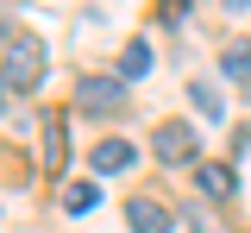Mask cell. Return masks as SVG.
<instances>
[{
	"instance_id": "6da1fadb",
	"label": "cell",
	"mask_w": 251,
	"mask_h": 233,
	"mask_svg": "<svg viewBox=\"0 0 251 233\" xmlns=\"http://www.w3.org/2000/svg\"><path fill=\"white\" fill-rule=\"evenodd\" d=\"M38 76H44V38L19 32L6 44V57H0V82L6 88H38Z\"/></svg>"
},
{
	"instance_id": "7a4b0ae2",
	"label": "cell",
	"mask_w": 251,
	"mask_h": 233,
	"mask_svg": "<svg viewBox=\"0 0 251 233\" xmlns=\"http://www.w3.org/2000/svg\"><path fill=\"white\" fill-rule=\"evenodd\" d=\"M75 107L94 114V120H113L126 107V82H113V76H82L75 82Z\"/></svg>"
},
{
	"instance_id": "3957f363",
	"label": "cell",
	"mask_w": 251,
	"mask_h": 233,
	"mask_svg": "<svg viewBox=\"0 0 251 233\" xmlns=\"http://www.w3.org/2000/svg\"><path fill=\"white\" fill-rule=\"evenodd\" d=\"M195 151H201V139H195L188 120H163L157 126V158L163 164H195Z\"/></svg>"
},
{
	"instance_id": "277c9868",
	"label": "cell",
	"mask_w": 251,
	"mask_h": 233,
	"mask_svg": "<svg viewBox=\"0 0 251 233\" xmlns=\"http://www.w3.org/2000/svg\"><path fill=\"white\" fill-rule=\"evenodd\" d=\"M126 227H132V233H170L176 221H170L151 196H132V202H126Z\"/></svg>"
},
{
	"instance_id": "5b68a950",
	"label": "cell",
	"mask_w": 251,
	"mask_h": 233,
	"mask_svg": "<svg viewBox=\"0 0 251 233\" xmlns=\"http://www.w3.org/2000/svg\"><path fill=\"white\" fill-rule=\"evenodd\" d=\"M195 176H201V196H207V202H232V196H239V170H232V164H201Z\"/></svg>"
},
{
	"instance_id": "8992f818",
	"label": "cell",
	"mask_w": 251,
	"mask_h": 233,
	"mask_svg": "<svg viewBox=\"0 0 251 233\" xmlns=\"http://www.w3.org/2000/svg\"><path fill=\"white\" fill-rule=\"evenodd\" d=\"M220 76H226V82H245V88H251V38H232V44L220 51Z\"/></svg>"
},
{
	"instance_id": "52a82bcc",
	"label": "cell",
	"mask_w": 251,
	"mask_h": 233,
	"mask_svg": "<svg viewBox=\"0 0 251 233\" xmlns=\"http://www.w3.org/2000/svg\"><path fill=\"white\" fill-rule=\"evenodd\" d=\"M151 69V44L145 38H126V51H120V82H138Z\"/></svg>"
},
{
	"instance_id": "ba28073f",
	"label": "cell",
	"mask_w": 251,
	"mask_h": 233,
	"mask_svg": "<svg viewBox=\"0 0 251 233\" xmlns=\"http://www.w3.org/2000/svg\"><path fill=\"white\" fill-rule=\"evenodd\" d=\"M88 164L94 170H126L132 164V145H126V139H100V145L88 151Z\"/></svg>"
},
{
	"instance_id": "9c48e42d",
	"label": "cell",
	"mask_w": 251,
	"mask_h": 233,
	"mask_svg": "<svg viewBox=\"0 0 251 233\" xmlns=\"http://www.w3.org/2000/svg\"><path fill=\"white\" fill-rule=\"evenodd\" d=\"M188 101H195L207 120H226V101H220V88H214V82H188Z\"/></svg>"
},
{
	"instance_id": "30bf717a",
	"label": "cell",
	"mask_w": 251,
	"mask_h": 233,
	"mask_svg": "<svg viewBox=\"0 0 251 233\" xmlns=\"http://www.w3.org/2000/svg\"><path fill=\"white\" fill-rule=\"evenodd\" d=\"M94 202H100V189H94V183H69V189H63V208H69V214H88Z\"/></svg>"
},
{
	"instance_id": "8fae6325",
	"label": "cell",
	"mask_w": 251,
	"mask_h": 233,
	"mask_svg": "<svg viewBox=\"0 0 251 233\" xmlns=\"http://www.w3.org/2000/svg\"><path fill=\"white\" fill-rule=\"evenodd\" d=\"M13 38H19V32H13V13H6V6H0V51H6V44H13Z\"/></svg>"
},
{
	"instance_id": "7c38bea8",
	"label": "cell",
	"mask_w": 251,
	"mask_h": 233,
	"mask_svg": "<svg viewBox=\"0 0 251 233\" xmlns=\"http://www.w3.org/2000/svg\"><path fill=\"white\" fill-rule=\"evenodd\" d=\"M220 6H226V13H245V6H251V0H220Z\"/></svg>"
},
{
	"instance_id": "4fadbf2b",
	"label": "cell",
	"mask_w": 251,
	"mask_h": 233,
	"mask_svg": "<svg viewBox=\"0 0 251 233\" xmlns=\"http://www.w3.org/2000/svg\"><path fill=\"white\" fill-rule=\"evenodd\" d=\"M0 107H6V82H0Z\"/></svg>"
}]
</instances>
